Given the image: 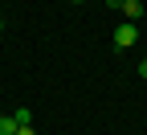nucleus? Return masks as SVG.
Instances as JSON below:
<instances>
[{
	"label": "nucleus",
	"instance_id": "obj_5",
	"mask_svg": "<svg viewBox=\"0 0 147 135\" xmlns=\"http://www.w3.org/2000/svg\"><path fill=\"white\" fill-rule=\"evenodd\" d=\"M139 78H147V57H143V62H139Z\"/></svg>",
	"mask_w": 147,
	"mask_h": 135
},
{
	"label": "nucleus",
	"instance_id": "obj_4",
	"mask_svg": "<svg viewBox=\"0 0 147 135\" xmlns=\"http://www.w3.org/2000/svg\"><path fill=\"white\" fill-rule=\"evenodd\" d=\"M0 135H16V119L12 115H0Z\"/></svg>",
	"mask_w": 147,
	"mask_h": 135
},
{
	"label": "nucleus",
	"instance_id": "obj_2",
	"mask_svg": "<svg viewBox=\"0 0 147 135\" xmlns=\"http://www.w3.org/2000/svg\"><path fill=\"white\" fill-rule=\"evenodd\" d=\"M119 12H123V21H131V25L143 21V4H139V0H123V8H119Z\"/></svg>",
	"mask_w": 147,
	"mask_h": 135
},
{
	"label": "nucleus",
	"instance_id": "obj_7",
	"mask_svg": "<svg viewBox=\"0 0 147 135\" xmlns=\"http://www.w3.org/2000/svg\"><path fill=\"white\" fill-rule=\"evenodd\" d=\"M0 33H4V16H0Z\"/></svg>",
	"mask_w": 147,
	"mask_h": 135
},
{
	"label": "nucleus",
	"instance_id": "obj_6",
	"mask_svg": "<svg viewBox=\"0 0 147 135\" xmlns=\"http://www.w3.org/2000/svg\"><path fill=\"white\" fill-rule=\"evenodd\" d=\"M16 135H37V131L33 127H16Z\"/></svg>",
	"mask_w": 147,
	"mask_h": 135
},
{
	"label": "nucleus",
	"instance_id": "obj_1",
	"mask_svg": "<svg viewBox=\"0 0 147 135\" xmlns=\"http://www.w3.org/2000/svg\"><path fill=\"white\" fill-rule=\"evenodd\" d=\"M139 41V25H131V21H123L119 29H115V49H131Z\"/></svg>",
	"mask_w": 147,
	"mask_h": 135
},
{
	"label": "nucleus",
	"instance_id": "obj_8",
	"mask_svg": "<svg viewBox=\"0 0 147 135\" xmlns=\"http://www.w3.org/2000/svg\"><path fill=\"white\" fill-rule=\"evenodd\" d=\"M69 4H82V0H69Z\"/></svg>",
	"mask_w": 147,
	"mask_h": 135
},
{
	"label": "nucleus",
	"instance_id": "obj_3",
	"mask_svg": "<svg viewBox=\"0 0 147 135\" xmlns=\"http://www.w3.org/2000/svg\"><path fill=\"white\" fill-rule=\"evenodd\" d=\"M12 119H16V127H33V107H16Z\"/></svg>",
	"mask_w": 147,
	"mask_h": 135
}]
</instances>
